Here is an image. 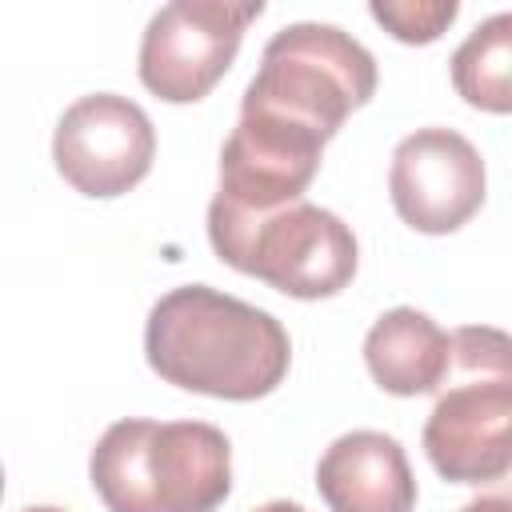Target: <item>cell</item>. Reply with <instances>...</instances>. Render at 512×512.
<instances>
[{
	"instance_id": "obj_1",
	"label": "cell",
	"mask_w": 512,
	"mask_h": 512,
	"mask_svg": "<svg viewBox=\"0 0 512 512\" xmlns=\"http://www.w3.org/2000/svg\"><path fill=\"white\" fill-rule=\"evenodd\" d=\"M144 356L160 380L184 392L260 400L288 376L292 340L272 312L208 284H180L152 304Z\"/></svg>"
},
{
	"instance_id": "obj_2",
	"label": "cell",
	"mask_w": 512,
	"mask_h": 512,
	"mask_svg": "<svg viewBox=\"0 0 512 512\" xmlns=\"http://www.w3.org/2000/svg\"><path fill=\"white\" fill-rule=\"evenodd\" d=\"M88 476L108 512H216L232 492V444L204 420H116Z\"/></svg>"
},
{
	"instance_id": "obj_3",
	"label": "cell",
	"mask_w": 512,
	"mask_h": 512,
	"mask_svg": "<svg viewBox=\"0 0 512 512\" xmlns=\"http://www.w3.org/2000/svg\"><path fill=\"white\" fill-rule=\"evenodd\" d=\"M212 252L284 296L324 300L352 284L356 276V236L352 228L308 200H292L268 212H240L212 196L208 204Z\"/></svg>"
},
{
	"instance_id": "obj_4",
	"label": "cell",
	"mask_w": 512,
	"mask_h": 512,
	"mask_svg": "<svg viewBox=\"0 0 512 512\" xmlns=\"http://www.w3.org/2000/svg\"><path fill=\"white\" fill-rule=\"evenodd\" d=\"M376 92V60L336 24L300 20L280 28L260 56V72L244 88L240 112H260L320 136L324 144L340 124Z\"/></svg>"
},
{
	"instance_id": "obj_5",
	"label": "cell",
	"mask_w": 512,
	"mask_h": 512,
	"mask_svg": "<svg viewBox=\"0 0 512 512\" xmlns=\"http://www.w3.org/2000/svg\"><path fill=\"white\" fill-rule=\"evenodd\" d=\"M456 384L436 396L424 424V452L452 484H492L512 464V364L500 328H456L452 368Z\"/></svg>"
},
{
	"instance_id": "obj_6",
	"label": "cell",
	"mask_w": 512,
	"mask_h": 512,
	"mask_svg": "<svg viewBox=\"0 0 512 512\" xmlns=\"http://www.w3.org/2000/svg\"><path fill=\"white\" fill-rule=\"evenodd\" d=\"M264 4L224 0H172L140 36V84L168 104L204 100L232 68L244 28Z\"/></svg>"
},
{
	"instance_id": "obj_7",
	"label": "cell",
	"mask_w": 512,
	"mask_h": 512,
	"mask_svg": "<svg viewBox=\"0 0 512 512\" xmlns=\"http://www.w3.org/2000/svg\"><path fill=\"white\" fill-rule=\"evenodd\" d=\"M152 156L156 128L148 112L116 92H92L68 104L52 136L56 172L92 200L136 188L152 172Z\"/></svg>"
},
{
	"instance_id": "obj_8",
	"label": "cell",
	"mask_w": 512,
	"mask_h": 512,
	"mask_svg": "<svg viewBox=\"0 0 512 512\" xmlns=\"http://www.w3.org/2000/svg\"><path fill=\"white\" fill-rule=\"evenodd\" d=\"M484 188V160L456 128H416L392 152V208L424 236H444L468 224L484 204Z\"/></svg>"
},
{
	"instance_id": "obj_9",
	"label": "cell",
	"mask_w": 512,
	"mask_h": 512,
	"mask_svg": "<svg viewBox=\"0 0 512 512\" xmlns=\"http://www.w3.org/2000/svg\"><path fill=\"white\" fill-rule=\"evenodd\" d=\"M320 156H324L320 136L260 112H240L220 152L216 200L240 212H268L304 200L312 176L320 172Z\"/></svg>"
},
{
	"instance_id": "obj_10",
	"label": "cell",
	"mask_w": 512,
	"mask_h": 512,
	"mask_svg": "<svg viewBox=\"0 0 512 512\" xmlns=\"http://www.w3.org/2000/svg\"><path fill=\"white\" fill-rule=\"evenodd\" d=\"M316 488L332 512H412L416 476L396 436L356 428L332 440L316 464Z\"/></svg>"
},
{
	"instance_id": "obj_11",
	"label": "cell",
	"mask_w": 512,
	"mask_h": 512,
	"mask_svg": "<svg viewBox=\"0 0 512 512\" xmlns=\"http://www.w3.org/2000/svg\"><path fill=\"white\" fill-rule=\"evenodd\" d=\"M364 364L392 396H428L448 384L452 332L416 308L384 312L364 336Z\"/></svg>"
},
{
	"instance_id": "obj_12",
	"label": "cell",
	"mask_w": 512,
	"mask_h": 512,
	"mask_svg": "<svg viewBox=\"0 0 512 512\" xmlns=\"http://www.w3.org/2000/svg\"><path fill=\"white\" fill-rule=\"evenodd\" d=\"M456 92L484 112L512 108V16L496 12L452 52Z\"/></svg>"
},
{
	"instance_id": "obj_13",
	"label": "cell",
	"mask_w": 512,
	"mask_h": 512,
	"mask_svg": "<svg viewBox=\"0 0 512 512\" xmlns=\"http://www.w3.org/2000/svg\"><path fill=\"white\" fill-rule=\"evenodd\" d=\"M372 20H380L400 44H432L452 20H456V12H460V4L456 0H420V4H412V0H376L372 8Z\"/></svg>"
},
{
	"instance_id": "obj_14",
	"label": "cell",
	"mask_w": 512,
	"mask_h": 512,
	"mask_svg": "<svg viewBox=\"0 0 512 512\" xmlns=\"http://www.w3.org/2000/svg\"><path fill=\"white\" fill-rule=\"evenodd\" d=\"M460 512H512V500H508L504 492H492V496H476V500H468Z\"/></svg>"
},
{
	"instance_id": "obj_15",
	"label": "cell",
	"mask_w": 512,
	"mask_h": 512,
	"mask_svg": "<svg viewBox=\"0 0 512 512\" xmlns=\"http://www.w3.org/2000/svg\"><path fill=\"white\" fill-rule=\"evenodd\" d=\"M256 512H304L300 504H292V500H272V504H260Z\"/></svg>"
},
{
	"instance_id": "obj_16",
	"label": "cell",
	"mask_w": 512,
	"mask_h": 512,
	"mask_svg": "<svg viewBox=\"0 0 512 512\" xmlns=\"http://www.w3.org/2000/svg\"><path fill=\"white\" fill-rule=\"evenodd\" d=\"M24 512H64V508H52V504H36V508H24Z\"/></svg>"
},
{
	"instance_id": "obj_17",
	"label": "cell",
	"mask_w": 512,
	"mask_h": 512,
	"mask_svg": "<svg viewBox=\"0 0 512 512\" xmlns=\"http://www.w3.org/2000/svg\"><path fill=\"white\" fill-rule=\"evenodd\" d=\"M0 496H4V468H0Z\"/></svg>"
}]
</instances>
